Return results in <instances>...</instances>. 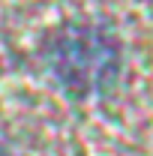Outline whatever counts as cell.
<instances>
[{"label":"cell","instance_id":"1","mask_svg":"<svg viewBox=\"0 0 153 156\" xmlns=\"http://www.w3.org/2000/svg\"><path fill=\"white\" fill-rule=\"evenodd\" d=\"M48 72L72 96H99L120 78V42L102 24H66L45 45Z\"/></svg>","mask_w":153,"mask_h":156},{"label":"cell","instance_id":"2","mask_svg":"<svg viewBox=\"0 0 153 156\" xmlns=\"http://www.w3.org/2000/svg\"><path fill=\"white\" fill-rule=\"evenodd\" d=\"M0 156H12V153H9V150H6V147H3V144H0Z\"/></svg>","mask_w":153,"mask_h":156}]
</instances>
